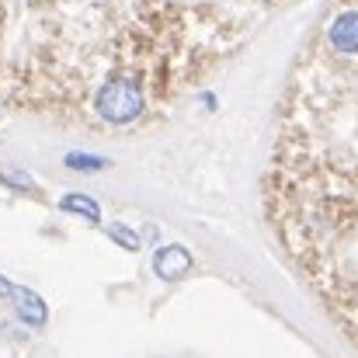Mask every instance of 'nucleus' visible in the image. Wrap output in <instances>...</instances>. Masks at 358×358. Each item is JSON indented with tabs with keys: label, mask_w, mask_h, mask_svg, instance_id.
<instances>
[{
	"label": "nucleus",
	"mask_w": 358,
	"mask_h": 358,
	"mask_svg": "<svg viewBox=\"0 0 358 358\" xmlns=\"http://www.w3.org/2000/svg\"><path fill=\"white\" fill-rule=\"evenodd\" d=\"M327 49L341 59H358V7H345L327 21Z\"/></svg>",
	"instance_id": "obj_1"
},
{
	"label": "nucleus",
	"mask_w": 358,
	"mask_h": 358,
	"mask_svg": "<svg viewBox=\"0 0 358 358\" xmlns=\"http://www.w3.org/2000/svg\"><path fill=\"white\" fill-rule=\"evenodd\" d=\"M192 254L181 247V243H171V247H160L157 254H153V271L160 275V278H185L188 271H192Z\"/></svg>",
	"instance_id": "obj_2"
},
{
	"label": "nucleus",
	"mask_w": 358,
	"mask_h": 358,
	"mask_svg": "<svg viewBox=\"0 0 358 358\" xmlns=\"http://www.w3.org/2000/svg\"><path fill=\"white\" fill-rule=\"evenodd\" d=\"M10 299L17 303V317H21L28 327H42V324L49 320V310H45L42 296H35V292H28V289H14Z\"/></svg>",
	"instance_id": "obj_3"
},
{
	"label": "nucleus",
	"mask_w": 358,
	"mask_h": 358,
	"mask_svg": "<svg viewBox=\"0 0 358 358\" xmlns=\"http://www.w3.org/2000/svg\"><path fill=\"white\" fill-rule=\"evenodd\" d=\"M59 209H63V213H77V216H84L87 223H98V220H101L98 202H94V199H87V195H80V192L63 195V199H59Z\"/></svg>",
	"instance_id": "obj_4"
},
{
	"label": "nucleus",
	"mask_w": 358,
	"mask_h": 358,
	"mask_svg": "<svg viewBox=\"0 0 358 358\" xmlns=\"http://www.w3.org/2000/svg\"><path fill=\"white\" fill-rule=\"evenodd\" d=\"M66 167H70V171H87V174H94V171H105L108 160H105V157H91V153H70V157H66Z\"/></svg>",
	"instance_id": "obj_5"
},
{
	"label": "nucleus",
	"mask_w": 358,
	"mask_h": 358,
	"mask_svg": "<svg viewBox=\"0 0 358 358\" xmlns=\"http://www.w3.org/2000/svg\"><path fill=\"white\" fill-rule=\"evenodd\" d=\"M108 237L115 240L122 250H139V237H136L129 227H122V223H112V227H108Z\"/></svg>",
	"instance_id": "obj_6"
},
{
	"label": "nucleus",
	"mask_w": 358,
	"mask_h": 358,
	"mask_svg": "<svg viewBox=\"0 0 358 358\" xmlns=\"http://www.w3.org/2000/svg\"><path fill=\"white\" fill-rule=\"evenodd\" d=\"M14 289H17V285H10V282L0 275V299H10V296H14Z\"/></svg>",
	"instance_id": "obj_7"
}]
</instances>
